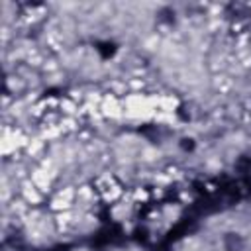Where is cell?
I'll use <instances>...</instances> for the list:
<instances>
[{"instance_id": "cell-3", "label": "cell", "mask_w": 251, "mask_h": 251, "mask_svg": "<svg viewBox=\"0 0 251 251\" xmlns=\"http://www.w3.org/2000/svg\"><path fill=\"white\" fill-rule=\"evenodd\" d=\"M96 51H98V55L102 59H110L116 53V43L114 41H98L96 43Z\"/></svg>"}, {"instance_id": "cell-9", "label": "cell", "mask_w": 251, "mask_h": 251, "mask_svg": "<svg viewBox=\"0 0 251 251\" xmlns=\"http://www.w3.org/2000/svg\"><path fill=\"white\" fill-rule=\"evenodd\" d=\"M57 88H49V90H45V96H57Z\"/></svg>"}, {"instance_id": "cell-5", "label": "cell", "mask_w": 251, "mask_h": 251, "mask_svg": "<svg viewBox=\"0 0 251 251\" xmlns=\"http://www.w3.org/2000/svg\"><path fill=\"white\" fill-rule=\"evenodd\" d=\"M133 239L139 243V245H145L147 241H149V231H147V227H143V226H139V227H135L133 229Z\"/></svg>"}, {"instance_id": "cell-8", "label": "cell", "mask_w": 251, "mask_h": 251, "mask_svg": "<svg viewBox=\"0 0 251 251\" xmlns=\"http://www.w3.org/2000/svg\"><path fill=\"white\" fill-rule=\"evenodd\" d=\"M180 147H182L184 151H192V149H194V139H190V137H184V139L180 141Z\"/></svg>"}, {"instance_id": "cell-7", "label": "cell", "mask_w": 251, "mask_h": 251, "mask_svg": "<svg viewBox=\"0 0 251 251\" xmlns=\"http://www.w3.org/2000/svg\"><path fill=\"white\" fill-rule=\"evenodd\" d=\"M241 192L245 194V196H251V175H247V176H241Z\"/></svg>"}, {"instance_id": "cell-2", "label": "cell", "mask_w": 251, "mask_h": 251, "mask_svg": "<svg viewBox=\"0 0 251 251\" xmlns=\"http://www.w3.org/2000/svg\"><path fill=\"white\" fill-rule=\"evenodd\" d=\"M243 237L239 235V233H227L226 237H224V247H226V251H241L243 249Z\"/></svg>"}, {"instance_id": "cell-1", "label": "cell", "mask_w": 251, "mask_h": 251, "mask_svg": "<svg viewBox=\"0 0 251 251\" xmlns=\"http://www.w3.org/2000/svg\"><path fill=\"white\" fill-rule=\"evenodd\" d=\"M218 196H220L222 204L233 206V204H237L241 200L243 192H241V186L235 180H231L227 176H222V180L218 182Z\"/></svg>"}, {"instance_id": "cell-4", "label": "cell", "mask_w": 251, "mask_h": 251, "mask_svg": "<svg viewBox=\"0 0 251 251\" xmlns=\"http://www.w3.org/2000/svg\"><path fill=\"white\" fill-rule=\"evenodd\" d=\"M235 171H237L239 176L251 175V157H249V155H241V157L235 161Z\"/></svg>"}, {"instance_id": "cell-6", "label": "cell", "mask_w": 251, "mask_h": 251, "mask_svg": "<svg viewBox=\"0 0 251 251\" xmlns=\"http://www.w3.org/2000/svg\"><path fill=\"white\" fill-rule=\"evenodd\" d=\"M159 22L163 24H173L175 22V12L171 8H161L159 10Z\"/></svg>"}]
</instances>
